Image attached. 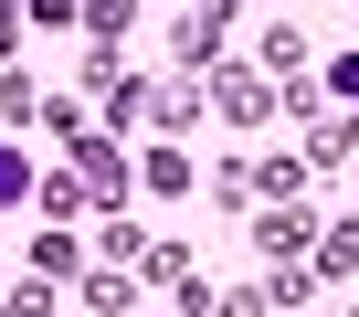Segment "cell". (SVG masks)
Returning a JSON list of instances; mask_svg holds the SVG:
<instances>
[{
  "instance_id": "5bb4252c",
  "label": "cell",
  "mask_w": 359,
  "mask_h": 317,
  "mask_svg": "<svg viewBox=\"0 0 359 317\" xmlns=\"http://www.w3.org/2000/svg\"><path fill=\"white\" fill-rule=\"evenodd\" d=\"M348 317H359V306H348Z\"/></svg>"
},
{
  "instance_id": "277c9868",
  "label": "cell",
  "mask_w": 359,
  "mask_h": 317,
  "mask_svg": "<svg viewBox=\"0 0 359 317\" xmlns=\"http://www.w3.org/2000/svg\"><path fill=\"white\" fill-rule=\"evenodd\" d=\"M306 191V158H264V170H254V201H296Z\"/></svg>"
},
{
  "instance_id": "30bf717a",
  "label": "cell",
  "mask_w": 359,
  "mask_h": 317,
  "mask_svg": "<svg viewBox=\"0 0 359 317\" xmlns=\"http://www.w3.org/2000/svg\"><path fill=\"white\" fill-rule=\"evenodd\" d=\"M22 22H53V32H74V0H22Z\"/></svg>"
},
{
  "instance_id": "7c38bea8",
  "label": "cell",
  "mask_w": 359,
  "mask_h": 317,
  "mask_svg": "<svg viewBox=\"0 0 359 317\" xmlns=\"http://www.w3.org/2000/svg\"><path fill=\"white\" fill-rule=\"evenodd\" d=\"M11 43H22V11H11V0H0V53H11Z\"/></svg>"
},
{
  "instance_id": "3957f363",
  "label": "cell",
  "mask_w": 359,
  "mask_h": 317,
  "mask_svg": "<svg viewBox=\"0 0 359 317\" xmlns=\"http://www.w3.org/2000/svg\"><path fill=\"white\" fill-rule=\"evenodd\" d=\"M254 233H264V254H306V222H296V201H264V222H254Z\"/></svg>"
},
{
  "instance_id": "8992f818",
  "label": "cell",
  "mask_w": 359,
  "mask_h": 317,
  "mask_svg": "<svg viewBox=\"0 0 359 317\" xmlns=\"http://www.w3.org/2000/svg\"><path fill=\"white\" fill-rule=\"evenodd\" d=\"M127 22H137V0H85V32H95V43H116Z\"/></svg>"
},
{
  "instance_id": "5b68a950",
  "label": "cell",
  "mask_w": 359,
  "mask_h": 317,
  "mask_svg": "<svg viewBox=\"0 0 359 317\" xmlns=\"http://www.w3.org/2000/svg\"><path fill=\"white\" fill-rule=\"evenodd\" d=\"M148 191H158V201H180V191H191V158L158 148V158H148Z\"/></svg>"
},
{
  "instance_id": "ba28073f",
  "label": "cell",
  "mask_w": 359,
  "mask_h": 317,
  "mask_svg": "<svg viewBox=\"0 0 359 317\" xmlns=\"http://www.w3.org/2000/svg\"><path fill=\"white\" fill-rule=\"evenodd\" d=\"M317 264H327V275H348V264H359V222H338V233L317 243Z\"/></svg>"
},
{
  "instance_id": "8fae6325",
  "label": "cell",
  "mask_w": 359,
  "mask_h": 317,
  "mask_svg": "<svg viewBox=\"0 0 359 317\" xmlns=\"http://www.w3.org/2000/svg\"><path fill=\"white\" fill-rule=\"evenodd\" d=\"M327 85H338V95H359V53H338V64H327Z\"/></svg>"
},
{
  "instance_id": "52a82bcc",
  "label": "cell",
  "mask_w": 359,
  "mask_h": 317,
  "mask_svg": "<svg viewBox=\"0 0 359 317\" xmlns=\"http://www.w3.org/2000/svg\"><path fill=\"white\" fill-rule=\"evenodd\" d=\"M43 212H53V222H74V212H95V201H85V180L64 170V180H43Z\"/></svg>"
},
{
  "instance_id": "7a4b0ae2",
  "label": "cell",
  "mask_w": 359,
  "mask_h": 317,
  "mask_svg": "<svg viewBox=\"0 0 359 317\" xmlns=\"http://www.w3.org/2000/svg\"><path fill=\"white\" fill-rule=\"evenodd\" d=\"M74 170H85V201H116L127 180H116V148L106 137H74Z\"/></svg>"
},
{
  "instance_id": "9c48e42d",
  "label": "cell",
  "mask_w": 359,
  "mask_h": 317,
  "mask_svg": "<svg viewBox=\"0 0 359 317\" xmlns=\"http://www.w3.org/2000/svg\"><path fill=\"white\" fill-rule=\"evenodd\" d=\"M32 191V170H22V148H0V201H22Z\"/></svg>"
},
{
  "instance_id": "4fadbf2b",
  "label": "cell",
  "mask_w": 359,
  "mask_h": 317,
  "mask_svg": "<svg viewBox=\"0 0 359 317\" xmlns=\"http://www.w3.org/2000/svg\"><path fill=\"white\" fill-rule=\"evenodd\" d=\"M338 137H359V116H348V127H338Z\"/></svg>"
},
{
  "instance_id": "6da1fadb",
  "label": "cell",
  "mask_w": 359,
  "mask_h": 317,
  "mask_svg": "<svg viewBox=\"0 0 359 317\" xmlns=\"http://www.w3.org/2000/svg\"><path fill=\"white\" fill-rule=\"evenodd\" d=\"M212 106H222L233 127H264V116H275V85L243 74V64H222V74H212Z\"/></svg>"
}]
</instances>
